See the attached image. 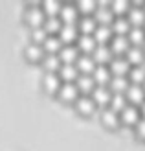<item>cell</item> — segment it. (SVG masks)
Wrapping results in <instances>:
<instances>
[{
  "label": "cell",
  "instance_id": "7a4b0ae2",
  "mask_svg": "<svg viewBox=\"0 0 145 151\" xmlns=\"http://www.w3.org/2000/svg\"><path fill=\"white\" fill-rule=\"evenodd\" d=\"M44 17H46V15H44L42 7H39V6H29L28 9H26V20H28L31 26H35V28L42 26Z\"/></svg>",
  "mask_w": 145,
  "mask_h": 151
},
{
  "label": "cell",
  "instance_id": "d6a6232c",
  "mask_svg": "<svg viewBox=\"0 0 145 151\" xmlns=\"http://www.w3.org/2000/svg\"><path fill=\"white\" fill-rule=\"evenodd\" d=\"M42 65L46 66L50 72H53V70H59V66H61V59H59L57 54H46V55L42 57Z\"/></svg>",
  "mask_w": 145,
  "mask_h": 151
},
{
  "label": "cell",
  "instance_id": "5bb4252c",
  "mask_svg": "<svg viewBox=\"0 0 145 151\" xmlns=\"http://www.w3.org/2000/svg\"><path fill=\"white\" fill-rule=\"evenodd\" d=\"M94 39L97 44H106L112 39V28L109 24H99L94 32Z\"/></svg>",
  "mask_w": 145,
  "mask_h": 151
},
{
  "label": "cell",
  "instance_id": "4316f807",
  "mask_svg": "<svg viewBox=\"0 0 145 151\" xmlns=\"http://www.w3.org/2000/svg\"><path fill=\"white\" fill-rule=\"evenodd\" d=\"M127 39H129V42H131L132 46H140L141 48V44L145 42V29H141V28H131Z\"/></svg>",
  "mask_w": 145,
  "mask_h": 151
},
{
  "label": "cell",
  "instance_id": "484cf974",
  "mask_svg": "<svg viewBox=\"0 0 145 151\" xmlns=\"http://www.w3.org/2000/svg\"><path fill=\"white\" fill-rule=\"evenodd\" d=\"M61 39H59V35H48L46 37V41L42 42V48L44 52H48V54H57V52L61 50Z\"/></svg>",
  "mask_w": 145,
  "mask_h": 151
},
{
  "label": "cell",
  "instance_id": "836d02e7",
  "mask_svg": "<svg viewBox=\"0 0 145 151\" xmlns=\"http://www.w3.org/2000/svg\"><path fill=\"white\" fill-rule=\"evenodd\" d=\"M131 79L134 85H141V83H145V70L141 68V66H134V68H131Z\"/></svg>",
  "mask_w": 145,
  "mask_h": 151
},
{
  "label": "cell",
  "instance_id": "8d00e7d4",
  "mask_svg": "<svg viewBox=\"0 0 145 151\" xmlns=\"http://www.w3.org/2000/svg\"><path fill=\"white\" fill-rule=\"evenodd\" d=\"M31 37H33V42L42 44L44 41H46V37H48V32H46L42 26H39V28H35L33 32H31Z\"/></svg>",
  "mask_w": 145,
  "mask_h": 151
},
{
  "label": "cell",
  "instance_id": "1f68e13d",
  "mask_svg": "<svg viewBox=\"0 0 145 151\" xmlns=\"http://www.w3.org/2000/svg\"><path fill=\"white\" fill-rule=\"evenodd\" d=\"M127 107V96L125 94H112L110 98V109L116 111V112H121Z\"/></svg>",
  "mask_w": 145,
  "mask_h": 151
},
{
  "label": "cell",
  "instance_id": "ab89813d",
  "mask_svg": "<svg viewBox=\"0 0 145 151\" xmlns=\"http://www.w3.org/2000/svg\"><path fill=\"white\" fill-rule=\"evenodd\" d=\"M143 54H145V42H143Z\"/></svg>",
  "mask_w": 145,
  "mask_h": 151
},
{
  "label": "cell",
  "instance_id": "52a82bcc",
  "mask_svg": "<svg viewBox=\"0 0 145 151\" xmlns=\"http://www.w3.org/2000/svg\"><path fill=\"white\" fill-rule=\"evenodd\" d=\"M75 66H77V70H79V72L92 76V72H94V68H96V61L92 59V55L83 54V55H79L77 61H75Z\"/></svg>",
  "mask_w": 145,
  "mask_h": 151
},
{
  "label": "cell",
  "instance_id": "e575fe53",
  "mask_svg": "<svg viewBox=\"0 0 145 151\" xmlns=\"http://www.w3.org/2000/svg\"><path fill=\"white\" fill-rule=\"evenodd\" d=\"M110 9L114 15H123L129 11V2L127 0H116V2H112L110 4Z\"/></svg>",
  "mask_w": 145,
  "mask_h": 151
},
{
  "label": "cell",
  "instance_id": "7c38bea8",
  "mask_svg": "<svg viewBox=\"0 0 145 151\" xmlns=\"http://www.w3.org/2000/svg\"><path fill=\"white\" fill-rule=\"evenodd\" d=\"M77 26L75 24H63L59 29V39L61 42H72L77 39Z\"/></svg>",
  "mask_w": 145,
  "mask_h": 151
},
{
  "label": "cell",
  "instance_id": "7402d4cb",
  "mask_svg": "<svg viewBox=\"0 0 145 151\" xmlns=\"http://www.w3.org/2000/svg\"><path fill=\"white\" fill-rule=\"evenodd\" d=\"M75 105H77V109H79V112H83V114H90V112L94 111V107H96V103H94V100L90 96H77V100H75Z\"/></svg>",
  "mask_w": 145,
  "mask_h": 151
},
{
  "label": "cell",
  "instance_id": "d4e9b609",
  "mask_svg": "<svg viewBox=\"0 0 145 151\" xmlns=\"http://www.w3.org/2000/svg\"><path fill=\"white\" fill-rule=\"evenodd\" d=\"M26 55H28V59H31V61H42V57H44L42 44H37V42L28 44L26 46Z\"/></svg>",
  "mask_w": 145,
  "mask_h": 151
},
{
  "label": "cell",
  "instance_id": "5b68a950",
  "mask_svg": "<svg viewBox=\"0 0 145 151\" xmlns=\"http://www.w3.org/2000/svg\"><path fill=\"white\" fill-rule=\"evenodd\" d=\"M92 59L96 63H99V65H105V63L112 61V50H110V46H106V44H97L96 50L92 52Z\"/></svg>",
  "mask_w": 145,
  "mask_h": 151
},
{
  "label": "cell",
  "instance_id": "f1b7e54d",
  "mask_svg": "<svg viewBox=\"0 0 145 151\" xmlns=\"http://www.w3.org/2000/svg\"><path fill=\"white\" fill-rule=\"evenodd\" d=\"M61 26H63V20H61L59 15H55V17H44L42 28L46 29V32L55 33V32H59V29H61Z\"/></svg>",
  "mask_w": 145,
  "mask_h": 151
},
{
  "label": "cell",
  "instance_id": "9a60e30c",
  "mask_svg": "<svg viewBox=\"0 0 145 151\" xmlns=\"http://www.w3.org/2000/svg\"><path fill=\"white\" fill-rule=\"evenodd\" d=\"M96 46H97V42L94 39V35H79L77 37V48L83 50L85 54L90 55V52H94Z\"/></svg>",
  "mask_w": 145,
  "mask_h": 151
},
{
  "label": "cell",
  "instance_id": "4fadbf2b",
  "mask_svg": "<svg viewBox=\"0 0 145 151\" xmlns=\"http://www.w3.org/2000/svg\"><path fill=\"white\" fill-rule=\"evenodd\" d=\"M127 100L131 103H143L145 101V90L141 85H129L127 88Z\"/></svg>",
  "mask_w": 145,
  "mask_h": 151
},
{
  "label": "cell",
  "instance_id": "74e56055",
  "mask_svg": "<svg viewBox=\"0 0 145 151\" xmlns=\"http://www.w3.org/2000/svg\"><path fill=\"white\" fill-rule=\"evenodd\" d=\"M136 134H138L140 138L145 140V118H140L138 124H136Z\"/></svg>",
  "mask_w": 145,
  "mask_h": 151
},
{
  "label": "cell",
  "instance_id": "f35d334b",
  "mask_svg": "<svg viewBox=\"0 0 145 151\" xmlns=\"http://www.w3.org/2000/svg\"><path fill=\"white\" fill-rule=\"evenodd\" d=\"M141 112H143V116H145V101L141 103Z\"/></svg>",
  "mask_w": 145,
  "mask_h": 151
},
{
  "label": "cell",
  "instance_id": "6da1fadb",
  "mask_svg": "<svg viewBox=\"0 0 145 151\" xmlns=\"http://www.w3.org/2000/svg\"><path fill=\"white\" fill-rule=\"evenodd\" d=\"M59 59L63 63L75 65V61L79 59V48L72 46V44H64V46H61V50H59Z\"/></svg>",
  "mask_w": 145,
  "mask_h": 151
},
{
  "label": "cell",
  "instance_id": "ba28073f",
  "mask_svg": "<svg viewBox=\"0 0 145 151\" xmlns=\"http://www.w3.org/2000/svg\"><path fill=\"white\" fill-rule=\"evenodd\" d=\"M92 78H94L96 83H99L101 87H105L106 83H110V79H112L110 68H109V66H105V65H97L96 68H94V72H92Z\"/></svg>",
  "mask_w": 145,
  "mask_h": 151
},
{
  "label": "cell",
  "instance_id": "f546056e",
  "mask_svg": "<svg viewBox=\"0 0 145 151\" xmlns=\"http://www.w3.org/2000/svg\"><path fill=\"white\" fill-rule=\"evenodd\" d=\"M101 120H103V124H105V125H109V127H116V125L119 124V112L112 111V109L109 107V109H105V111H103Z\"/></svg>",
  "mask_w": 145,
  "mask_h": 151
},
{
  "label": "cell",
  "instance_id": "83f0119b",
  "mask_svg": "<svg viewBox=\"0 0 145 151\" xmlns=\"http://www.w3.org/2000/svg\"><path fill=\"white\" fill-rule=\"evenodd\" d=\"M143 57H145V54H143V50L140 46H131L127 50V61L132 63L134 66H140V63L143 61Z\"/></svg>",
  "mask_w": 145,
  "mask_h": 151
},
{
  "label": "cell",
  "instance_id": "d590c367",
  "mask_svg": "<svg viewBox=\"0 0 145 151\" xmlns=\"http://www.w3.org/2000/svg\"><path fill=\"white\" fill-rule=\"evenodd\" d=\"M96 2L94 0H81V2L77 4V11H83L85 15H90V13H94L96 11Z\"/></svg>",
  "mask_w": 145,
  "mask_h": 151
},
{
  "label": "cell",
  "instance_id": "8992f818",
  "mask_svg": "<svg viewBox=\"0 0 145 151\" xmlns=\"http://www.w3.org/2000/svg\"><path fill=\"white\" fill-rule=\"evenodd\" d=\"M119 120L123 124H127V125H136L138 120H140V112H138V109H136L134 105H127V107L119 112Z\"/></svg>",
  "mask_w": 145,
  "mask_h": 151
},
{
  "label": "cell",
  "instance_id": "277c9868",
  "mask_svg": "<svg viewBox=\"0 0 145 151\" xmlns=\"http://www.w3.org/2000/svg\"><path fill=\"white\" fill-rule=\"evenodd\" d=\"M59 96L63 98V100H68V101H72V100H77V94H79V88L77 85H75L74 81H64L63 85L59 87Z\"/></svg>",
  "mask_w": 145,
  "mask_h": 151
},
{
  "label": "cell",
  "instance_id": "8fae6325",
  "mask_svg": "<svg viewBox=\"0 0 145 151\" xmlns=\"http://www.w3.org/2000/svg\"><path fill=\"white\" fill-rule=\"evenodd\" d=\"M110 98H112V92H110V88H106V87H96L92 90V100L94 103L97 105H106V103H110Z\"/></svg>",
  "mask_w": 145,
  "mask_h": 151
},
{
  "label": "cell",
  "instance_id": "603a6c76",
  "mask_svg": "<svg viewBox=\"0 0 145 151\" xmlns=\"http://www.w3.org/2000/svg\"><path fill=\"white\" fill-rule=\"evenodd\" d=\"M112 32H116V35H127L131 32V22H129L125 17H116L112 20Z\"/></svg>",
  "mask_w": 145,
  "mask_h": 151
},
{
  "label": "cell",
  "instance_id": "ac0fdd59",
  "mask_svg": "<svg viewBox=\"0 0 145 151\" xmlns=\"http://www.w3.org/2000/svg\"><path fill=\"white\" fill-rule=\"evenodd\" d=\"M42 85H44V88H46L48 92H57L59 87H61V78H59V74L48 72L46 76H44V79H42Z\"/></svg>",
  "mask_w": 145,
  "mask_h": 151
},
{
  "label": "cell",
  "instance_id": "ffe728a7",
  "mask_svg": "<svg viewBox=\"0 0 145 151\" xmlns=\"http://www.w3.org/2000/svg\"><path fill=\"white\" fill-rule=\"evenodd\" d=\"M59 78H63L64 81H74V79H77V76H79V70H77V66L75 65H68V63H63L59 66Z\"/></svg>",
  "mask_w": 145,
  "mask_h": 151
},
{
  "label": "cell",
  "instance_id": "60d3db41",
  "mask_svg": "<svg viewBox=\"0 0 145 151\" xmlns=\"http://www.w3.org/2000/svg\"><path fill=\"white\" fill-rule=\"evenodd\" d=\"M143 90H145V83H143Z\"/></svg>",
  "mask_w": 145,
  "mask_h": 151
},
{
  "label": "cell",
  "instance_id": "e0dca14e",
  "mask_svg": "<svg viewBox=\"0 0 145 151\" xmlns=\"http://www.w3.org/2000/svg\"><path fill=\"white\" fill-rule=\"evenodd\" d=\"M75 85H77L79 90H83V92L86 94V92L96 88V81H94L92 76H88V74H79L77 79H75Z\"/></svg>",
  "mask_w": 145,
  "mask_h": 151
},
{
  "label": "cell",
  "instance_id": "cb8c5ba5",
  "mask_svg": "<svg viewBox=\"0 0 145 151\" xmlns=\"http://www.w3.org/2000/svg\"><path fill=\"white\" fill-rule=\"evenodd\" d=\"M110 88L114 90V94H123L129 88V81L125 76H114L110 79Z\"/></svg>",
  "mask_w": 145,
  "mask_h": 151
},
{
  "label": "cell",
  "instance_id": "4dcf8cb0",
  "mask_svg": "<svg viewBox=\"0 0 145 151\" xmlns=\"http://www.w3.org/2000/svg\"><path fill=\"white\" fill-rule=\"evenodd\" d=\"M42 11H44L46 17H55V15H59V11H61V4L57 0H44L42 2Z\"/></svg>",
  "mask_w": 145,
  "mask_h": 151
},
{
  "label": "cell",
  "instance_id": "44dd1931",
  "mask_svg": "<svg viewBox=\"0 0 145 151\" xmlns=\"http://www.w3.org/2000/svg\"><path fill=\"white\" fill-rule=\"evenodd\" d=\"M131 24H134V28H141V24H145V9L141 7H132L129 9V19H127Z\"/></svg>",
  "mask_w": 145,
  "mask_h": 151
},
{
  "label": "cell",
  "instance_id": "9c48e42d",
  "mask_svg": "<svg viewBox=\"0 0 145 151\" xmlns=\"http://www.w3.org/2000/svg\"><path fill=\"white\" fill-rule=\"evenodd\" d=\"M94 19L99 24H110L114 20V13L110 9V6H97L94 11Z\"/></svg>",
  "mask_w": 145,
  "mask_h": 151
},
{
  "label": "cell",
  "instance_id": "3957f363",
  "mask_svg": "<svg viewBox=\"0 0 145 151\" xmlns=\"http://www.w3.org/2000/svg\"><path fill=\"white\" fill-rule=\"evenodd\" d=\"M129 72H131V63L127 61V57H114L110 61V74L125 76Z\"/></svg>",
  "mask_w": 145,
  "mask_h": 151
},
{
  "label": "cell",
  "instance_id": "2e32d148",
  "mask_svg": "<svg viewBox=\"0 0 145 151\" xmlns=\"http://www.w3.org/2000/svg\"><path fill=\"white\" fill-rule=\"evenodd\" d=\"M129 48H131V42H129L127 35H116V37H112V46H110L112 52H116V54H127Z\"/></svg>",
  "mask_w": 145,
  "mask_h": 151
},
{
  "label": "cell",
  "instance_id": "d6986e66",
  "mask_svg": "<svg viewBox=\"0 0 145 151\" xmlns=\"http://www.w3.org/2000/svg\"><path fill=\"white\" fill-rule=\"evenodd\" d=\"M97 28V22L94 17H90V15H85L81 20H79V29H81V35H94Z\"/></svg>",
  "mask_w": 145,
  "mask_h": 151
},
{
  "label": "cell",
  "instance_id": "30bf717a",
  "mask_svg": "<svg viewBox=\"0 0 145 151\" xmlns=\"http://www.w3.org/2000/svg\"><path fill=\"white\" fill-rule=\"evenodd\" d=\"M77 7L72 6V4H64L61 6V20H63V24H75V19H77Z\"/></svg>",
  "mask_w": 145,
  "mask_h": 151
}]
</instances>
